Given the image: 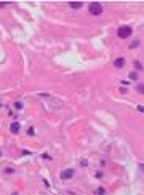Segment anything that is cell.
I'll return each instance as SVG.
<instances>
[{"mask_svg": "<svg viewBox=\"0 0 144 195\" xmlns=\"http://www.w3.org/2000/svg\"><path fill=\"white\" fill-rule=\"evenodd\" d=\"M133 34V29L130 27V26H120L118 29H117V35H118V38H128L130 35Z\"/></svg>", "mask_w": 144, "mask_h": 195, "instance_id": "1", "label": "cell"}, {"mask_svg": "<svg viewBox=\"0 0 144 195\" xmlns=\"http://www.w3.org/2000/svg\"><path fill=\"white\" fill-rule=\"evenodd\" d=\"M88 11H90V14H93V16H99V14L102 13V5L98 3V2H91V3L88 5Z\"/></svg>", "mask_w": 144, "mask_h": 195, "instance_id": "2", "label": "cell"}, {"mask_svg": "<svg viewBox=\"0 0 144 195\" xmlns=\"http://www.w3.org/2000/svg\"><path fill=\"white\" fill-rule=\"evenodd\" d=\"M74 174H75V171L72 170V168H66L64 171H61V179H63V181H67V179H72L74 178Z\"/></svg>", "mask_w": 144, "mask_h": 195, "instance_id": "3", "label": "cell"}, {"mask_svg": "<svg viewBox=\"0 0 144 195\" xmlns=\"http://www.w3.org/2000/svg\"><path fill=\"white\" fill-rule=\"evenodd\" d=\"M125 58H123V56H120V58H117V59L114 61V66H115V69H122L123 66H125Z\"/></svg>", "mask_w": 144, "mask_h": 195, "instance_id": "4", "label": "cell"}, {"mask_svg": "<svg viewBox=\"0 0 144 195\" xmlns=\"http://www.w3.org/2000/svg\"><path fill=\"white\" fill-rule=\"evenodd\" d=\"M19 131H21V125H19L18 122H13V123L10 125V133H13V134H18Z\"/></svg>", "mask_w": 144, "mask_h": 195, "instance_id": "5", "label": "cell"}, {"mask_svg": "<svg viewBox=\"0 0 144 195\" xmlns=\"http://www.w3.org/2000/svg\"><path fill=\"white\" fill-rule=\"evenodd\" d=\"M82 5H83L82 2H71V3H69V7H71V8H74V10H78V8H82Z\"/></svg>", "mask_w": 144, "mask_h": 195, "instance_id": "6", "label": "cell"}, {"mask_svg": "<svg viewBox=\"0 0 144 195\" xmlns=\"http://www.w3.org/2000/svg\"><path fill=\"white\" fill-rule=\"evenodd\" d=\"M136 91H138L139 94H144V83H138V85H136Z\"/></svg>", "mask_w": 144, "mask_h": 195, "instance_id": "7", "label": "cell"}, {"mask_svg": "<svg viewBox=\"0 0 144 195\" xmlns=\"http://www.w3.org/2000/svg\"><path fill=\"white\" fill-rule=\"evenodd\" d=\"M138 47H139V40H133L128 48H130V50H135V48H138Z\"/></svg>", "mask_w": 144, "mask_h": 195, "instance_id": "8", "label": "cell"}, {"mask_svg": "<svg viewBox=\"0 0 144 195\" xmlns=\"http://www.w3.org/2000/svg\"><path fill=\"white\" fill-rule=\"evenodd\" d=\"M96 195H106V190H104V187H99V189L96 190Z\"/></svg>", "mask_w": 144, "mask_h": 195, "instance_id": "9", "label": "cell"}, {"mask_svg": "<svg viewBox=\"0 0 144 195\" xmlns=\"http://www.w3.org/2000/svg\"><path fill=\"white\" fill-rule=\"evenodd\" d=\"M135 69H138V70H142V64H141L139 61H135Z\"/></svg>", "mask_w": 144, "mask_h": 195, "instance_id": "10", "label": "cell"}, {"mask_svg": "<svg viewBox=\"0 0 144 195\" xmlns=\"http://www.w3.org/2000/svg\"><path fill=\"white\" fill-rule=\"evenodd\" d=\"M130 80H138V72H131L130 74Z\"/></svg>", "mask_w": 144, "mask_h": 195, "instance_id": "11", "label": "cell"}, {"mask_svg": "<svg viewBox=\"0 0 144 195\" xmlns=\"http://www.w3.org/2000/svg\"><path fill=\"white\" fill-rule=\"evenodd\" d=\"M27 134H29V136H34V134H35V130H34V128L31 126V128L27 130Z\"/></svg>", "mask_w": 144, "mask_h": 195, "instance_id": "12", "label": "cell"}, {"mask_svg": "<svg viewBox=\"0 0 144 195\" xmlns=\"http://www.w3.org/2000/svg\"><path fill=\"white\" fill-rule=\"evenodd\" d=\"M14 107H16L18 110H19V109H23V102H19V101H18V102H14Z\"/></svg>", "mask_w": 144, "mask_h": 195, "instance_id": "13", "label": "cell"}, {"mask_svg": "<svg viewBox=\"0 0 144 195\" xmlns=\"http://www.w3.org/2000/svg\"><path fill=\"white\" fill-rule=\"evenodd\" d=\"M42 158H45V160H51V157H50L48 153H43V155H42Z\"/></svg>", "mask_w": 144, "mask_h": 195, "instance_id": "14", "label": "cell"}, {"mask_svg": "<svg viewBox=\"0 0 144 195\" xmlns=\"http://www.w3.org/2000/svg\"><path fill=\"white\" fill-rule=\"evenodd\" d=\"M5 173H10V174H11V173H14V170H13V168H7Z\"/></svg>", "mask_w": 144, "mask_h": 195, "instance_id": "15", "label": "cell"}, {"mask_svg": "<svg viewBox=\"0 0 144 195\" xmlns=\"http://www.w3.org/2000/svg\"><path fill=\"white\" fill-rule=\"evenodd\" d=\"M80 165H82V166H87V165H88V162H87V160H82V162H80Z\"/></svg>", "mask_w": 144, "mask_h": 195, "instance_id": "16", "label": "cell"}, {"mask_svg": "<svg viewBox=\"0 0 144 195\" xmlns=\"http://www.w3.org/2000/svg\"><path fill=\"white\" fill-rule=\"evenodd\" d=\"M96 178H98V179H101V178H102V173H101V171H98V173H96Z\"/></svg>", "mask_w": 144, "mask_h": 195, "instance_id": "17", "label": "cell"}, {"mask_svg": "<svg viewBox=\"0 0 144 195\" xmlns=\"http://www.w3.org/2000/svg\"><path fill=\"white\" fill-rule=\"evenodd\" d=\"M7 5H8V3H7V2H0V8H5V7H7Z\"/></svg>", "mask_w": 144, "mask_h": 195, "instance_id": "18", "label": "cell"}, {"mask_svg": "<svg viewBox=\"0 0 144 195\" xmlns=\"http://www.w3.org/2000/svg\"><path fill=\"white\" fill-rule=\"evenodd\" d=\"M21 153H23V155H31V152H29V150H21Z\"/></svg>", "mask_w": 144, "mask_h": 195, "instance_id": "19", "label": "cell"}, {"mask_svg": "<svg viewBox=\"0 0 144 195\" xmlns=\"http://www.w3.org/2000/svg\"><path fill=\"white\" fill-rule=\"evenodd\" d=\"M138 110H139V112H142V114H144V106H138Z\"/></svg>", "mask_w": 144, "mask_h": 195, "instance_id": "20", "label": "cell"}, {"mask_svg": "<svg viewBox=\"0 0 144 195\" xmlns=\"http://www.w3.org/2000/svg\"><path fill=\"white\" fill-rule=\"evenodd\" d=\"M139 170H141V171L144 173V163H141V165H139Z\"/></svg>", "mask_w": 144, "mask_h": 195, "instance_id": "21", "label": "cell"}, {"mask_svg": "<svg viewBox=\"0 0 144 195\" xmlns=\"http://www.w3.org/2000/svg\"><path fill=\"white\" fill-rule=\"evenodd\" d=\"M11 195H19V193H18V192H13V193H11Z\"/></svg>", "mask_w": 144, "mask_h": 195, "instance_id": "22", "label": "cell"}]
</instances>
